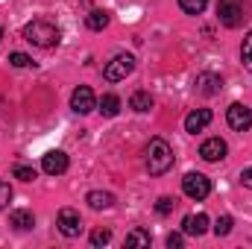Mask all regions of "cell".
I'll list each match as a JSON object with an SVG mask.
<instances>
[{"label":"cell","instance_id":"obj_9","mask_svg":"<svg viewBox=\"0 0 252 249\" xmlns=\"http://www.w3.org/2000/svg\"><path fill=\"white\" fill-rule=\"evenodd\" d=\"M193 88H196V94H202V97H214V94L223 91V79H220L217 73L205 70V73H199V76L193 79Z\"/></svg>","mask_w":252,"mask_h":249},{"label":"cell","instance_id":"obj_5","mask_svg":"<svg viewBox=\"0 0 252 249\" xmlns=\"http://www.w3.org/2000/svg\"><path fill=\"white\" fill-rule=\"evenodd\" d=\"M182 190H185V196L190 199H205L208 193H211V179L208 176H202V173H188L185 179H182Z\"/></svg>","mask_w":252,"mask_h":249},{"label":"cell","instance_id":"obj_3","mask_svg":"<svg viewBox=\"0 0 252 249\" xmlns=\"http://www.w3.org/2000/svg\"><path fill=\"white\" fill-rule=\"evenodd\" d=\"M217 18L229 30L241 27L250 18V0H217Z\"/></svg>","mask_w":252,"mask_h":249},{"label":"cell","instance_id":"obj_29","mask_svg":"<svg viewBox=\"0 0 252 249\" xmlns=\"http://www.w3.org/2000/svg\"><path fill=\"white\" fill-rule=\"evenodd\" d=\"M241 185H244V187H250V190H252V167H247V170L241 173Z\"/></svg>","mask_w":252,"mask_h":249},{"label":"cell","instance_id":"obj_30","mask_svg":"<svg viewBox=\"0 0 252 249\" xmlns=\"http://www.w3.org/2000/svg\"><path fill=\"white\" fill-rule=\"evenodd\" d=\"M244 64H247V70L252 73V56H250V59H244Z\"/></svg>","mask_w":252,"mask_h":249},{"label":"cell","instance_id":"obj_13","mask_svg":"<svg viewBox=\"0 0 252 249\" xmlns=\"http://www.w3.org/2000/svg\"><path fill=\"white\" fill-rule=\"evenodd\" d=\"M211 118H214V115H211L208 109H193L188 118H185V129H188L190 135H196V132H202L205 126L211 124Z\"/></svg>","mask_w":252,"mask_h":249},{"label":"cell","instance_id":"obj_20","mask_svg":"<svg viewBox=\"0 0 252 249\" xmlns=\"http://www.w3.org/2000/svg\"><path fill=\"white\" fill-rule=\"evenodd\" d=\"M205 6H208V0H179V9L185 15H202Z\"/></svg>","mask_w":252,"mask_h":249},{"label":"cell","instance_id":"obj_11","mask_svg":"<svg viewBox=\"0 0 252 249\" xmlns=\"http://www.w3.org/2000/svg\"><path fill=\"white\" fill-rule=\"evenodd\" d=\"M67 156H64L62 150H50L44 158H41V170L47 173V176H62L64 170H67Z\"/></svg>","mask_w":252,"mask_h":249},{"label":"cell","instance_id":"obj_17","mask_svg":"<svg viewBox=\"0 0 252 249\" xmlns=\"http://www.w3.org/2000/svg\"><path fill=\"white\" fill-rule=\"evenodd\" d=\"M150 244H153V235L147 229H132L124 241V247H150Z\"/></svg>","mask_w":252,"mask_h":249},{"label":"cell","instance_id":"obj_27","mask_svg":"<svg viewBox=\"0 0 252 249\" xmlns=\"http://www.w3.org/2000/svg\"><path fill=\"white\" fill-rule=\"evenodd\" d=\"M252 56V30L247 32V38H244V47H241V59H250Z\"/></svg>","mask_w":252,"mask_h":249},{"label":"cell","instance_id":"obj_22","mask_svg":"<svg viewBox=\"0 0 252 249\" xmlns=\"http://www.w3.org/2000/svg\"><path fill=\"white\" fill-rule=\"evenodd\" d=\"M232 226H235V220H232L229 214H223V217L214 223V235H217V238H223V235H229V232H232Z\"/></svg>","mask_w":252,"mask_h":249},{"label":"cell","instance_id":"obj_10","mask_svg":"<svg viewBox=\"0 0 252 249\" xmlns=\"http://www.w3.org/2000/svg\"><path fill=\"white\" fill-rule=\"evenodd\" d=\"M226 153H229V147H226L223 138H208V141H202V147H199L202 161H211V164H214V161H223Z\"/></svg>","mask_w":252,"mask_h":249},{"label":"cell","instance_id":"obj_25","mask_svg":"<svg viewBox=\"0 0 252 249\" xmlns=\"http://www.w3.org/2000/svg\"><path fill=\"white\" fill-rule=\"evenodd\" d=\"M173 205H176V199H170V196H161V199L156 202V211L164 217V214H170V211H173Z\"/></svg>","mask_w":252,"mask_h":249},{"label":"cell","instance_id":"obj_18","mask_svg":"<svg viewBox=\"0 0 252 249\" xmlns=\"http://www.w3.org/2000/svg\"><path fill=\"white\" fill-rule=\"evenodd\" d=\"M85 27H88V30H94V32L106 30V27H109V12H103V9H94V12L85 18Z\"/></svg>","mask_w":252,"mask_h":249},{"label":"cell","instance_id":"obj_14","mask_svg":"<svg viewBox=\"0 0 252 249\" xmlns=\"http://www.w3.org/2000/svg\"><path fill=\"white\" fill-rule=\"evenodd\" d=\"M85 202H88L94 211H106V208L115 205V193H109V190H91V193L85 196Z\"/></svg>","mask_w":252,"mask_h":249},{"label":"cell","instance_id":"obj_2","mask_svg":"<svg viewBox=\"0 0 252 249\" xmlns=\"http://www.w3.org/2000/svg\"><path fill=\"white\" fill-rule=\"evenodd\" d=\"M24 38L32 44V47H41V50H50V47H56L59 44V30L50 24V21H30L27 27H24Z\"/></svg>","mask_w":252,"mask_h":249},{"label":"cell","instance_id":"obj_28","mask_svg":"<svg viewBox=\"0 0 252 249\" xmlns=\"http://www.w3.org/2000/svg\"><path fill=\"white\" fill-rule=\"evenodd\" d=\"M182 244H185V238H182L179 232H173V235H167V247H170V249H179Z\"/></svg>","mask_w":252,"mask_h":249},{"label":"cell","instance_id":"obj_15","mask_svg":"<svg viewBox=\"0 0 252 249\" xmlns=\"http://www.w3.org/2000/svg\"><path fill=\"white\" fill-rule=\"evenodd\" d=\"M9 226H15L18 232H27V229H32V226H35V214H32V211H27V208H18V211H12V214H9Z\"/></svg>","mask_w":252,"mask_h":249},{"label":"cell","instance_id":"obj_7","mask_svg":"<svg viewBox=\"0 0 252 249\" xmlns=\"http://www.w3.org/2000/svg\"><path fill=\"white\" fill-rule=\"evenodd\" d=\"M70 109H73L76 115H88V112H94V109H97V97H94V91H91L88 85H79V88L70 94Z\"/></svg>","mask_w":252,"mask_h":249},{"label":"cell","instance_id":"obj_24","mask_svg":"<svg viewBox=\"0 0 252 249\" xmlns=\"http://www.w3.org/2000/svg\"><path fill=\"white\" fill-rule=\"evenodd\" d=\"M9 64H12V67H30L32 59H30L27 53H9Z\"/></svg>","mask_w":252,"mask_h":249},{"label":"cell","instance_id":"obj_23","mask_svg":"<svg viewBox=\"0 0 252 249\" xmlns=\"http://www.w3.org/2000/svg\"><path fill=\"white\" fill-rule=\"evenodd\" d=\"M109 241H112V232H109V229H94V232H91V244H94V247H106Z\"/></svg>","mask_w":252,"mask_h":249},{"label":"cell","instance_id":"obj_1","mask_svg":"<svg viewBox=\"0 0 252 249\" xmlns=\"http://www.w3.org/2000/svg\"><path fill=\"white\" fill-rule=\"evenodd\" d=\"M144 164L153 176H164L173 167V147L164 138H153L144 150Z\"/></svg>","mask_w":252,"mask_h":249},{"label":"cell","instance_id":"obj_19","mask_svg":"<svg viewBox=\"0 0 252 249\" xmlns=\"http://www.w3.org/2000/svg\"><path fill=\"white\" fill-rule=\"evenodd\" d=\"M100 112H103V118H115V115L121 112V100H118L115 94H106V97L100 100Z\"/></svg>","mask_w":252,"mask_h":249},{"label":"cell","instance_id":"obj_8","mask_svg":"<svg viewBox=\"0 0 252 249\" xmlns=\"http://www.w3.org/2000/svg\"><path fill=\"white\" fill-rule=\"evenodd\" d=\"M56 226L64 238H76L82 232V220H79V211L76 208H62L59 217H56Z\"/></svg>","mask_w":252,"mask_h":249},{"label":"cell","instance_id":"obj_16","mask_svg":"<svg viewBox=\"0 0 252 249\" xmlns=\"http://www.w3.org/2000/svg\"><path fill=\"white\" fill-rule=\"evenodd\" d=\"M153 106H156V100H153V94H150V91H135V94L129 97V109H135V112H141V115H144V112H150Z\"/></svg>","mask_w":252,"mask_h":249},{"label":"cell","instance_id":"obj_12","mask_svg":"<svg viewBox=\"0 0 252 249\" xmlns=\"http://www.w3.org/2000/svg\"><path fill=\"white\" fill-rule=\"evenodd\" d=\"M182 232H185V235H193V238L205 235V232H208V214H202V211L188 214V217L182 220Z\"/></svg>","mask_w":252,"mask_h":249},{"label":"cell","instance_id":"obj_21","mask_svg":"<svg viewBox=\"0 0 252 249\" xmlns=\"http://www.w3.org/2000/svg\"><path fill=\"white\" fill-rule=\"evenodd\" d=\"M12 176L21 179V182H32V179H35V170L27 167V164H15V167H12Z\"/></svg>","mask_w":252,"mask_h":249},{"label":"cell","instance_id":"obj_4","mask_svg":"<svg viewBox=\"0 0 252 249\" xmlns=\"http://www.w3.org/2000/svg\"><path fill=\"white\" fill-rule=\"evenodd\" d=\"M132 70H135V56H129V53H118L112 62L103 67V76H106L109 82H121V79H126Z\"/></svg>","mask_w":252,"mask_h":249},{"label":"cell","instance_id":"obj_26","mask_svg":"<svg viewBox=\"0 0 252 249\" xmlns=\"http://www.w3.org/2000/svg\"><path fill=\"white\" fill-rule=\"evenodd\" d=\"M9 202H12V187H9V182L0 179V208H6Z\"/></svg>","mask_w":252,"mask_h":249},{"label":"cell","instance_id":"obj_31","mask_svg":"<svg viewBox=\"0 0 252 249\" xmlns=\"http://www.w3.org/2000/svg\"><path fill=\"white\" fill-rule=\"evenodd\" d=\"M0 38H3V30H0Z\"/></svg>","mask_w":252,"mask_h":249},{"label":"cell","instance_id":"obj_6","mask_svg":"<svg viewBox=\"0 0 252 249\" xmlns=\"http://www.w3.org/2000/svg\"><path fill=\"white\" fill-rule=\"evenodd\" d=\"M226 121L235 132H247V129H252V109L244 103H232L226 109Z\"/></svg>","mask_w":252,"mask_h":249}]
</instances>
